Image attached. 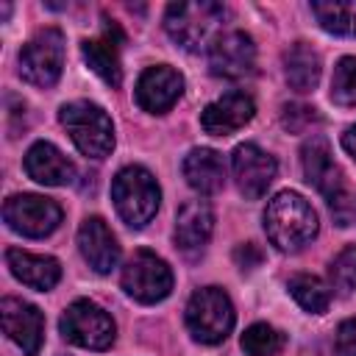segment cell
<instances>
[{"instance_id": "cell-1", "label": "cell", "mask_w": 356, "mask_h": 356, "mask_svg": "<svg viewBox=\"0 0 356 356\" xmlns=\"http://www.w3.org/2000/svg\"><path fill=\"white\" fill-rule=\"evenodd\" d=\"M317 211L312 209V203L298 195V192H278L267 209H264V231L267 239L289 253V250H300L303 245H309L317 236Z\"/></svg>"}, {"instance_id": "cell-2", "label": "cell", "mask_w": 356, "mask_h": 356, "mask_svg": "<svg viewBox=\"0 0 356 356\" xmlns=\"http://www.w3.org/2000/svg\"><path fill=\"white\" fill-rule=\"evenodd\" d=\"M225 19V6L211 0H195V3H172L164 14V31L167 36L189 53H197L203 47H211L217 39V28Z\"/></svg>"}, {"instance_id": "cell-3", "label": "cell", "mask_w": 356, "mask_h": 356, "mask_svg": "<svg viewBox=\"0 0 356 356\" xmlns=\"http://www.w3.org/2000/svg\"><path fill=\"white\" fill-rule=\"evenodd\" d=\"M58 120L67 128L75 147L86 159H106L111 153L114 125H111V117L100 106H95L89 100H72V103L61 106Z\"/></svg>"}, {"instance_id": "cell-4", "label": "cell", "mask_w": 356, "mask_h": 356, "mask_svg": "<svg viewBox=\"0 0 356 356\" xmlns=\"http://www.w3.org/2000/svg\"><path fill=\"white\" fill-rule=\"evenodd\" d=\"M111 200L117 214L122 217V222H128L131 228H142L153 220L161 192L156 178L145 170V167H122L114 181H111Z\"/></svg>"}, {"instance_id": "cell-5", "label": "cell", "mask_w": 356, "mask_h": 356, "mask_svg": "<svg viewBox=\"0 0 356 356\" xmlns=\"http://www.w3.org/2000/svg\"><path fill=\"white\" fill-rule=\"evenodd\" d=\"M234 320V303L220 286H203L186 303V328L203 345L222 342L231 334Z\"/></svg>"}, {"instance_id": "cell-6", "label": "cell", "mask_w": 356, "mask_h": 356, "mask_svg": "<svg viewBox=\"0 0 356 356\" xmlns=\"http://www.w3.org/2000/svg\"><path fill=\"white\" fill-rule=\"evenodd\" d=\"M58 328L67 342L86 348V350H106V348H111V342L117 337L114 320L95 300L70 303L58 320Z\"/></svg>"}, {"instance_id": "cell-7", "label": "cell", "mask_w": 356, "mask_h": 356, "mask_svg": "<svg viewBox=\"0 0 356 356\" xmlns=\"http://www.w3.org/2000/svg\"><path fill=\"white\" fill-rule=\"evenodd\" d=\"M64 67V33L58 28L39 31L22 50H19V75L22 81L47 89L58 81Z\"/></svg>"}, {"instance_id": "cell-8", "label": "cell", "mask_w": 356, "mask_h": 356, "mask_svg": "<svg viewBox=\"0 0 356 356\" xmlns=\"http://www.w3.org/2000/svg\"><path fill=\"white\" fill-rule=\"evenodd\" d=\"M122 289L139 303H159L172 292V270L161 256L136 250L122 267Z\"/></svg>"}, {"instance_id": "cell-9", "label": "cell", "mask_w": 356, "mask_h": 356, "mask_svg": "<svg viewBox=\"0 0 356 356\" xmlns=\"http://www.w3.org/2000/svg\"><path fill=\"white\" fill-rule=\"evenodd\" d=\"M3 220L22 236H47L61 225V206L42 195H11L3 206Z\"/></svg>"}, {"instance_id": "cell-10", "label": "cell", "mask_w": 356, "mask_h": 356, "mask_svg": "<svg viewBox=\"0 0 356 356\" xmlns=\"http://www.w3.org/2000/svg\"><path fill=\"white\" fill-rule=\"evenodd\" d=\"M209 67L217 78H245L256 70V44L245 31H228L209 47Z\"/></svg>"}, {"instance_id": "cell-11", "label": "cell", "mask_w": 356, "mask_h": 356, "mask_svg": "<svg viewBox=\"0 0 356 356\" xmlns=\"http://www.w3.org/2000/svg\"><path fill=\"white\" fill-rule=\"evenodd\" d=\"M3 331L25 356H36L44 342V317L33 303H25L19 298H3L0 303Z\"/></svg>"}, {"instance_id": "cell-12", "label": "cell", "mask_w": 356, "mask_h": 356, "mask_svg": "<svg viewBox=\"0 0 356 356\" xmlns=\"http://www.w3.org/2000/svg\"><path fill=\"white\" fill-rule=\"evenodd\" d=\"M231 170H234V178H236L239 192L248 200H259L267 192V186L273 184L278 167H275V159L270 153H264L253 142H245V145H239L234 150Z\"/></svg>"}, {"instance_id": "cell-13", "label": "cell", "mask_w": 356, "mask_h": 356, "mask_svg": "<svg viewBox=\"0 0 356 356\" xmlns=\"http://www.w3.org/2000/svg\"><path fill=\"white\" fill-rule=\"evenodd\" d=\"M300 164H303V175L306 181L325 197L334 200L339 192H345L342 186V170L337 167L331 147L325 142V136H309L300 147Z\"/></svg>"}, {"instance_id": "cell-14", "label": "cell", "mask_w": 356, "mask_h": 356, "mask_svg": "<svg viewBox=\"0 0 356 356\" xmlns=\"http://www.w3.org/2000/svg\"><path fill=\"white\" fill-rule=\"evenodd\" d=\"M181 92H184V78L178 70L167 64L147 67L136 81V103L142 111H150V114L170 111L181 97Z\"/></svg>"}, {"instance_id": "cell-15", "label": "cell", "mask_w": 356, "mask_h": 356, "mask_svg": "<svg viewBox=\"0 0 356 356\" xmlns=\"http://www.w3.org/2000/svg\"><path fill=\"white\" fill-rule=\"evenodd\" d=\"M256 114V103L245 92H225L200 111V125L211 136H228L248 125Z\"/></svg>"}, {"instance_id": "cell-16", "label": "cell", "mask_w": 356, "mask_h": 356, "mask_svg": "<svg viewBox=\"0 0 356 356\" xmlns=\"http://www.w3.org/2000/svg\"><path fill=\"white\" fill-rule=\"evenodd\" d=\"M78 248L81 256L89 261V267L100 275L111 273L120 261V245L111 234V228L100 217H86L78 228Z\"/></svg>"}, {"instance_id": "cell-17", "label": "cell", "mask_w": 356, "mask_h": 356, "mask_svg": "<svg viewBox=\"0 0 356 356\" xmlns=\"http://www.w3.org/2000/svg\"><path fill=\"white\" fill-rule=\"evenodd\" d=\"M25 172L44 186H64L75 181V164L50 142H36L25 153Z\"/></svg>"}, {"instance_id": "cell-18", "label": "cell", "mask_w": 356, "mask_h": 356, "mask_svg": "<svg viewBox=\"0 0 356 356\" xmlns=\"http://www.w3.org/2000/svg\"><path fill=\"white\" fill-rule=\"evenodd\" d=\"M6 261H8V270L17 281H22L25 286L39 289V292L53 289L61 278V264L53 256H36V253H28L19 248H8Z\"/></svg>"}, {"instance_id": "cell-19", "label": "cell", "mask_w": 356, "mask_h": 356, "mask_svg": "<svg viewBox=\"0 0 356 356\" xmlns=\"http://www.w3.org/2000/svg\"><path fill=\"white\" fill-rule=\"evenodd\" d=\"M214 214L206 200H189L175 217V245L184 253H200L211 236Z\"/></svg>"}, {"instance_id": "cell-20", "label": "cell", "mask_w": 356, "mask_h": 356, "mask_svg": "<svg viewBox=\"0 0 356 356\" xmlns=\"http://www.w3.org/2000/svg\"><path fill=\"white\" fill-rule=\"evenodd\" d=\"M120 31L117 25H106V33L97 39H83L81 42V53L86 58V64L92 67V72H97L108 86H120L122 83V67H120Z\"/></svg>"}, {"instance_id": "cell-21", "label": "cell", "mask_w": 356, "mask_h": 356, "mask_svg": "<svg viewBox=\"0 0 356 356\" xmlns=\"http://www.w3.org/2000/svg\"><path fill=\"white\" fill-rule=\"evenodd\" d=\"M184 178L200 195H214L225 186L222 156L211 147H192L184 159Z\"/></svg>"}, {"instance_id": "cell-22", "label": "cell", "mask_w": 356, "mask_h": 356, "mask_svg": "<svg viewBox=\"0 0 356 356\" xmlns=\"http://www.w3.org/2000/svg\"><path fill=\"white\" fill-rule=\"evenodd\" d=\"M320 56L306 42H295L284 53V75L295 92H312L320 81Z\"/></svg>"}, {"instance_id": "cell-23", "label": "cell", "mask_w": 356, "mask_h": 356, "mask_svg": "<svg viewBox=\"0 0 356 356\" xmlns=\"http://www.w3.org/2000/svg\"><path fill=\"white\" fill-rule=\"evenodd\" d=\"M312 14L320 28L334 36H356V6L353 3H312Z\"/></svg>"}, {"instance_id": "cell-24", "label": "cell", "mask_w": 356, "mask_h": 356, "mask_svg": "<svg viewBox=\"0 0 356 356\" xmlns=\"http://www.w3.org/2000/svg\"><path fill=\"white\" fill-rule=\"evenodd\" d=\"M289 292L300 303V309H306L312 314H323L331 303V289L317 275H309V273L292 275L289 278Z\"/></svg>"}, {"instance_id": "cell-25", "label": "cell", "mask_w": 356, "mask_h": 356, "mask_svg": "<svg viewBox=\"0 0 356 356\" xmlns=\"http://www.w3.org/2000/svg\"><path fill=\"white\" fill-rule=\"evenodd\" d=\"M242 350L248 356H278L284 350V334L267 323H253L242 334Z\"/></svg>"}, {"instance_id": "cell-26", "label": "cell", "mask_w": 356, "mask_h": 356, "mask_svg": "<svg viewBox=\"0 0 356 356\" xmlns=\"http://www.w3.org/2000/svg\"><path fill=\"white\" fill-rule=\"evenodd\" d=\"M331 100L337 106H356V56H345L337 61L331 75Z\"/></svg>"}, {"instance_id": "cell-27", "label": "cell", "mask_w": 356, "mask_h": 356, "mask_svg": "<svg viewBox=\"0 0 356 356\" xmlns=\"http://www.w3.org/2000/svg\"><path fill=\"white\" fill-rule=\"evenodd\" d=\"M331 286L339 289L342 295L356 292V245H348L345 250L337 253V259L328 267Z\"/></svg>"}, {"instance_id": "cell-28", "label": "cell", "mask_w": 356, "mask_h": 356, "mask_svg": "<svg viewBox=\"0 0 356 356\" xmlns=\"http://www.w3.org/2000/svg\"><path fill=\"white\" fill-rule=\"evenodd\" d=\"M281 122H284V128L300 134L312 122H317V108H312V106H286L284 114H281Z\"/></svg>"}, {"instance_id": "cell-29", "label": "cell", "mask_w": 356, "mask_h": 356, "mask_svg": "<svg viewBox=\"0 0 356 356\" xmlns=\"http://www.w3.org/2000/svg\"><path fill=\"white\" fill-rule=\"evenodd\" d=\"M334 353L337 356H356V317L342 320L334 334Z\"/></svg>"}, {"instance_id": "cell-30", "label": "cell", "mask_w": 356, "mask_h": 356, "mask_svg": "<svg viewBox=\"0 0 356 356\" xmlns=\"http://www.w3.org/2000/svg\"><path fill=\"white\" fill-rule=\"evenodd\" d=\"M328 206H331V214H334V220H337L339 225L356 222V195L339 192L334 200H328Z\"/></svg>"}, {"instance_id": "cell-31", "label": "cell", "mask_w": 356, "mask_h": 356, "mask_svg": "<svg viewBox=\"0 0 356 356\" xmlns=\"http://www.w3.org/2000/svg\"><path fill=\"white\" fill-rule=\"evenodd\" d=\"M342 147L356 159V125H350V128L342 134Z\"/></svg>"}]
</instances>
